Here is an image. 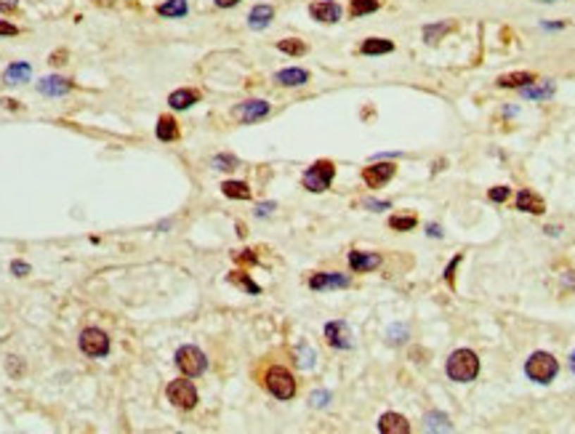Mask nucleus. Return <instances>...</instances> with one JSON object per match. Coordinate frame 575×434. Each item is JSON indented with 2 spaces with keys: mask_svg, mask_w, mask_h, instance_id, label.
Wrapping results in <instances>:
<instances>
[{
  "mask_svg": "<svg viewBox=\"0 0 575 434\" xmlns=\"http://www.w3.org/2000/svg\"><path fill=\"white\" fill-rule=\"evenodd\" d=\"M445 371H447V376H450L453 381H458V384H469V381H474L479 373L477 354L471 349H455L453 354H450L447 365H445Z\"/></svg>",
  "mask_w": 575,
  "mask_h": 434,
  "instance_id": "1",
  "label": "nucleus"
},
{
  "mask_svg": "<svg viewBox=\"0 0 575 434\" xmlns=\"http://www.w3.org/2000/svg\"><path fill=\"white\" fill-rule=\"evenodd\" d=\"M264 384H266V389H269V395L277 399H293V395H296V378L290 376V371L280 368V365H275V368L266 371Z\"/></svg>",
  "mask_w": 575,
  "mask_h": 434,
  "instance_id": "2",
  "label": "nucleus"
},
{
  "mask_svg": "<svg viewBox=\"0 0 575 434\" xmlns=\"http://www.w3.org/2000/svg\"><path fill=\"white\" fill-rule=\"evenodd\" d=\"M557 371H559V362L554 360L549 352H536L525 362V373L538 384H549L551 378L557 376Z\"/></svg>",
  "mask_w": 575,
  "mask_h": 434,
  "instance_id": "3",
  "label": "nucleus"
},
{
  "mask_svg": "<svg viewBox=\"0 0 575 434\" xmlns=\"http://www.w3.org/2000/svg\"><path fill=\"white\" fill-rule=\"evenodd\" d=\"M333 176H335V166L330 163V160H317V163H311L309 168H307V173H304V187L309 190V192H325L330 184H333Z\"/></svg>",
  "mask_w": 575,
  "mask_h": 434,
  "instance_id": "4",
  "label": "nucleus"
},
{
  "mask_svg": "<svg viewBox=\"0 0 575 434\" xmlns=\"http://www.w3.org/2000/svg\"><path fill=\"white\" fill-rule=\"evenodd\" d=\"M176 365H179V371L187 378H197V376L205 373V368H208V360H205V354L197 347H181L179 352H176Z\"/></svg>",
  "mask_w": 575,
  "mask_h": 434,
  "instance_id": "5",
  "label": "nucleus"
},
{
  "mask_svg": "<svg viewBox=\"0 0 575 434\" xmlns=\"http://www.w3.org/2000/svg\"><path fill=\"white\" fill-rule=\"evenodd\" d=\"M168 399L181 410H192L197 405V389L187 378H176L168 384Z\"/></svg>",
  "mask_w": 575,
  "mask_h": 434,
  "instance_id": "6",
  "label": "nucleus"
},
{
  "mask_svg": "<svg viewBox=\"0 0 575 434\" xmlns=\"http://www.w3.org/2000/svg\"><path fill=\"white\" fill-rule=\"evenodd\" d=\"M80 352L88 357H107L109 354V338L99 328H85L80 333Z\"/></svg>",
  "mask_w": 575,
  "mask_h": 434,
  "instance_id": "7",
  "label": "nucleus"
},
{
  "mask_svg": "<svg viewBox=\"0 0 575 434\" xmlns=\"http://www.w3.org/2000/svg\"><path fill=\"white\" fill-rule=\"evenodd\" d=\"M395 170L397 168L392 166V163H376V166L362 168V181H365L368 187H373V190H378V187H383L386 181H392Z\"/></svg>",
  "mask_w": 575,
  "mask_h": 434,
  "instance_id": "8",
  "label": "nucleus"
},
{
  "mask_svg": "<svg viewBox=\"0 0 575 434\" xmlns=\"http://www.w3.org/2000/svg\"><path fill=\"white\" fill-rule=\"evenodd\" d=\"M349 275H341V272H317L309 278V288L311 290H328V288H349Z\"/></svg>",
  "mask_w": 575,
  "mask_h": 434,
  "instance_id": "9",
  "label": "nucleus"
},
{
  "mask_svg": "<svg viewBox=\"0 0 575 434\" xmlns=\"http://www.w3.org/2000/svg\"><path fill=\"white\" fill-rule=\"evenodd\" d=\"M325 338H328V344L333 349H349L352 347V333H349L347 323H341V320L325 326Z\"/></svg>",
  "mask_w": 575,
  "mask_h": 434,
  "instance_id": "10",
  "label": "nucleus"
},
{
  "mask_svg": "<svg viewBox=\"0 0 575 434\" xmlns=\"http://www.w3.org/2000/svg\"><path fill=\"white\" fill-rule=\"evenodd\" d=\"M309 13H311V19H317V22L335 25V22L341 19V6L333 3V0H323V3H311Z\"/></svg>",
  "mask_w": 575,
  "mask_h": 434,
  "instance_id": "11",
  "label": "nucleus"
},
{
  "mask_svg": "<svg viewBox=\"0 0 575 434\" xmlns=\"http://www.w3.org/2000/svg\"><path fill=\"white\" fill-rule=\"evenodd\" d=\"M37 91H40L43 97H64V94L72 91V80L59 78V75H51V78H43V80L37 83Z\"/></svg>",
  "mask_w": 575,
  "mask_h": 434,
  "instance_id": "12",
  "label": "nucleus"
},
{
  "mask_svg": "<svg viewBox=\"0 0 575 434\" xmlns=\"http://www.w3.org/2000/svg\"><path fill=\"white\" fill-rule=\"evenodd\" d=\"M235 115H237V120L242 123H256L269 115V104H266V101H245V104H240V107L235 109Z\"/></svg>",
  "mask_w": 575,
  "mask_h": 434,
  "instance_id": "13",
  "label": "nucleus"
},
{
  "mask_svg": "<svg viewBox=\"0 0 575 434\" xmlns=\"http://www.w3.org/2000/svg\"><path fill=\"white\" fill-rule=\"evenodd\" d=\"M349 266L354 272H373L381 266V256L378 254H368V251H352L349 254Z\"/></svg>",
  "mask_w": 575,
  "mask_h": 434,
  "instance_id": "14",
  "label": "nucleus"
},
{
  "mask_svg": "<svg viewBox=\"0 0 575 434\" xmlns=\"http://www.w3.org/2000/svg\"><path fill=\"white\" fill-rule=\"evenodd\" d=\"M378 432H383V434H407V432H410V423H407V418H402L400 413H383L381 421H378Z\"/></svg>",
  "mask_w": 575,
  "mask_h": 434,
  "instance_id": "15",
  "label": "nucleus"
},
{
  "mask_svg": "<svg viewBox=\"0 0 575 434\" xmlns=\"http://www.w3.org/2000/svg\"><path fill=\"white\" fill-rule=\"evenodd\" d=\"M517 211H525V213H543V211H546V203H543L536 192L522 190V192L517 194Z\"/></svg>",
  "mask_w": 575,
  "mask_h": 434,
  "instance_id": "16",
  "label": "nucleus"
},
{
  "mask_svg": "<svg viewBox=\"0 0 575 434\" xmlns=\"http://www.w3.org/2000/svg\"><path fill=\"white\" fill-rule=\"evenodd\" d=\"M30 75H32V67H30L27 61H16V64H11V67L3 73V80H6L8 85L27 83V80H30Z\"/></svg>",
  "mask_w": 575,
  "mask_h": 434,
  "instance_id": "17",
  "label": "nucleus"
},
{
  "mask_svg": "<svg viewBox=\"0 0 575 434\" xmlns=\"http://www.w3.org/2000/svg\"><path fill=\"white\" fill-rule=\"evenodd\" d=\"M362 54L365 56H378V54H389V51H395V43L392 40H386V37H368L365 43H362Z\"/></svg>",
  "mask_w": 575,
  "mask_h": 434,
  "instance_id": "18",
  "label": "nucleus"
},
{
  "mask_svg": "<svg viewBox=\"0 0 575 434\" xmlns=\"http://www.w3.org/2000/svg\"><path fill=\"white\" fill-rule=\"evenodd\" d=\"M200 99V94L197 91H190V88H179V91H173L171 97H168V104L173 109H187V107H192L194 101Z\"/></svg>",
  "mask_w": 575,
  "mask_h": 434,
  "instance_id": "19",
  "label": "nucleus"
},
{
  "mask_svg": "<svg viewBox=\"0 0 575 434\" xmlns=\"http://www.w3.org/2000/svg\"><path fill=\"white\" fill-rule=\"evenodd\" d=\"M536 83V75L533 73H512V75H501L498 78V85L501 88H525V85Z\"/></svg>",
  "mask_w": 575,
  "mask_h": 434,
  "instance_id": "20",
  "label": "nucleus"
},
{
  "mask_svg": "<svg viewBox=\"0 0 575 434\" xmlns=\"http://www.w3.org/2000/svg\"><path fill=\"white\" fill-rule=\"evenodd\" d=\"M157 139L160 142H176L179 139V123L173 120V118H168V115H163L157 120Z\"/></svg>",
  "mask_w": 575,
  "mask_h": 434,
  "instance_id": "21",
  "label": "nucleus"
},
{
  "mask_svg": "<svg viewBox=\"0 0 575 434\" xmlns=\"http://www.w3.org/2000/svg\"><path fill=\"white\" fill-rule=\"evenodd\" d=\"M272 16H275V8H272V6H256L251 11V16H248V25H251L253 30H264V27L272 22Z\"/></svg>",
  "mask_w": 575,
  "mask_h": 434,
  "instance_id": "22",
  "label": "nucleus"
},
{
  "mask_svg": "<svg viewBox=\"0 0 575 434\" xmlns=\"http://www.w3.org/2000/svg\"><path fill=\"white\" fill-rule=\"evenodd\" d=\"M275 80L280 85H290V88H293V85L307 83V80H309V73H307V70H296V67H293V70H283V73H277Z\"/></svg>",
  "mask_w": 575,
  "mask_h": 434,
  "instance_id": "23",
  "label": "nucleus"
},
{
  "mask_svg": "<svg viewBox=\"0 0 575 434\" xmlns=\"http://www.w3.org/2000/svg\"><path fill=\"white\" fill-rule=\"evenodd\" d=\"M221 192L232 197V200H251V187L242 184V181H224L221 184Z\"/></svg>",
  "mask_w": 575,
  "mask_h": 434,
  "instance_id": "24",
  "label": "nucleus"
},
{
  "mask_svg": "<svg viewBox=\"0 0 575 434\" xmlns=\"http://www.w3.org/2000/svg\"><path fill=\"white\" fill-rule=\"evenodd\" d=\"M157 13L168 16V19H179V16L187 13V0H168L163 6H157Z\"/></svg>",
  "mask_w": 575,
  "mask_h": 434,
  "instance_id": "25",
  "label": "nucleus"
},
{
  "mask_svg": "<svg viewBox=\"0 0 575 434\" xmlns=\"http://www.w3.org/2000/svg\"><path fill=\"white\" fill-rule=\"evenodd\" d=\"M453 423L445 413H429L426 416V432H450Z\"/></svg>",
  "mask_w": 575,
  "mask_h": 434,
  "instance_id": "26",
  "label": "nucleus"
},
{
  "mask_svg": "<svg viewBox=\"0 0 575 434\" xmlns=\"http://www.w3.org/2000/svg\"><path fill=\"white\" fill-rule=\"evenodd\" d=\"M381 8V3L378 0H352V6H349V13L352 16H365V13H373Z\"/></svg>",
  "mask_w": 575,
  "mask_h": 434,
  "instance_id": "27",
  "label": "nucleus"
},
{
  "mask_svg": "<svg viewBox=\"0 0 575 434\" xmlns=\"http://www.w3.org/2000/svg\"><path fill=\"white\" fill-rule=\"evenodd\" d=\"M229 283H232V285H240V288L248 290V293H253V296H256V293H261V288H259V285H256V283H253L245 272H232V275H229Z\"/></svg>",
  "mask_w": 575,
  "mask_h": 434,
  "instance_id": "28",
  "label": "nucleus"
},
{
  "mask_svg": "<svg viewBox=\"0 0 575 434\" xmlns=\"http://www.w3.org/2000/svg\"><path fill=\"white\" fill-rule=\"evenodd\" d=\"M453 30V25L450 22H440V25H429L423 27V37H426V43H437L440 37L445 35V32H450Z\"/></svg>",
  "mask_w": 575,
  "mask_h": 434,
  "instance_id": "29",
  "label": "nucleus"
},
{
  "mask_svg": "<svg viewBox=\"0 0 575 434\" xmlns=\"http://www.w3.org/2000/svg\"><path fill=\"white\" fill-rule=\"evenodd\" d=\"M277 49L283 51V54H290V56H301V54H307V43H301L296 37H288V40L277 43Z\"/></svg>",
  "mask_w": 575,
  "mask_h": 434,
  "instance_id": "30",
  "label": "nucleus"
},
{
  "mask_svg": "<svg viewBox=\"0 0 575 434\" xmlns=\"http://www.w3.org/2000/svg\"><path fill=\"white\" fill-rule=\"evenodd\" d=\"M522 94L527 99H549L554 94V83H543V85H525Z\"/></svg>",
  "mask_w": 575,
  "mask_h": 434,
  "instance_id": "31",
  "label": "nucleus"
},
{
  "mask_svg": "<svg viewBox=\"0 0 575 434\" xmlns=\"http://www.w3.org/2000/svg\"><path fill=\"white\" fill-rule=\"evenodd\" d=\"M419 221H416V216H392L389 218V227L392 230H397V232H407V230H413Z\"/></svg>",
  "mask_w": 575,
  "mask_h": 434,
  "instance_id": "32",
  "label": "nucleus"
},
{
  "mask_svg": "<svg viewBox=\"0 0 575 434\" xmlns=\"http://www.w3.org/2000/svg\"><path fill=\"white\" fill-rule=\"evenodd\" d=\"M214 168H218V170L237 168V157H232V155H216L214 157Z\"/></svg>",
  "mask_w": 575,
  "mask_h": 434,
  "instance_id": "33",
  "label": "nucleus"
},
{
  "mask_svg": "<svg viewBox=\"0 0 575 434\" xmlns=\"http://www.w3.org/2000/svg\"><path fill=\"white\" fill-rule=\"evenodd\" d=\"M405 338H407V328H402V326L389 328V341H392V344H402Z\"/></svg>",
  "mask_w": 575,
  "mask_h": 434,
  "instance_id": "34",
  "label": "nucleus"
},
{
  "mask_svg": "<svg viewBox=\"0 0 575 434\" xmlns=\"http://www.w3.org/2000/svg\"><path fill=\"white\" fill-rule=\"evenodd\" d=\"M506 197H509V187H493V190H490L493 203H503Z\"/></svg>",
  "mask_w": 575,
  "mask_h": 434,
  "instance_id": "35",
  "label": "nucleus"
},
{
  "mask_svg": "<svg viewBox=\"0 0 575 434\" xmlns=\"http://www.w3.org/2000/svg\"><path fill=\"white\" fill-rule=\"evenodd\" d=\"M8 373L11 376H22L24 373V362L19 357H8Z\"/></svg>",
  "mask_w": 575,
  "mask_h": 434,
  "instance_id": "36",
  "label": "nucleus"
},
{
  "mask_svg": "<svg viewBox=\"0 0 575 434\" xmlns=\"http://www.w3.org/2000/svg\"><path fill=\"white\" fill-rule=\"evenodd\" d=\"M235 259L242 261V264H256L259 261V256L253 254V251H240V254H235Z\"/></svg>",
  "mask_w": 575,
  "mask_h": 434,
  "instance_id": "37",
  "label": "nucleus"
},
{
  "mask_svg": "<svg viewBox=\"0 0 575 434\" xmlns=\"http://www.w3.org/2000/svg\"><path fill=\"white\" fill-rule=\"evenodd\" d=\"M11 272L16 275V278H24V275H30V264H24V261H13Z\"/></svg>",
  "mask_w": 575,
  "mask_h": 434,
  "instance_id": "38",
  "label": "nucleus"
},
{
  "mask_svg": "<svg viewBox=\"0 0 575 434\" xmlns=\"http://www.w3.org/2000/svg\"><path fill=\"white\" fill-rule=\"evenodd\" d=\"M328 399H330V395H328V392H314V395H311V405L323 408V405H328Z\"/></svg>",
  "mask_w": 575,
  "mask_h": 434,
  "instance_id": "39",
  "label": "nucleus"
},
{
  "mask_svg": "<svg viewBox=\"0 0 575 434\" xmlns=\"http://www.w3.org/2000/svg\"><path fill=\"white\" fill-rule=\"evenodd\" d=\"M16 6H19V0H0V11L3 13L16 11Z\"/></svg>",
  "mask_w": 575,
  "mask_h": 434,
  "instance_id": "40",
  "label": "nucleus"
},
{
  "mask_svg": "<svg viewBox=\"0 0 575 434\" xmlns=\"http://www.w3.org/2000/svg\"><path fill=\"white\" fill-rule=\"evenodd\" d=\"M16 32H19V30H16V27L13 25H8V22H0V35H16Z\"/></svg>",
  "mask_w": 575,
  "mask_h": 434,
  "instance_id": "41",
  "label": "nucleus"
},
{
  "mask_svg": "<svg viewBox=\"0 0 575 434\" xmlns=\"http://www.w3.org/2000/svg\"><path fill=\"white\" fill-rule=\"evenodd\" d=\"M458 261H461V256H455L453 264L445 269V280H447V283H453V272H455V266H458Z\"/></svg>",
  "mask_w": 575,
  "mask_h": 434,
  "instance_id": "42",
  "label": "nucleus"
},
{
  "mask_svg": "<svg viewBox=\"0 0 575 434\" xmlns=\"http://www.w3.org/2000/svg\"><path fill=\"white\" fill-rule=\"evenodd\" d=\"M272 211H275V205L264 203V205H259V211H256V213H259V216H266V213H272Z\"/></svg>",
  "mask_w": 575,
  "mask_h": 434,
  "instance_id": "43",
  "label": "nucleus"
},
{
  "mask_svg": "<svg viewBox=\"0 0 575 434\" xmlns=\"http://www.w3.org/2000/svg\"><path fill=\"white\" fill-rule=\"evenodd\" d=\"M365 208H378V211H386L389 203H376V200H365Z\"/></svg>",
  "mask_w": 575,
  "mask_h": 434,
  "instance_id": "44",
  "label": "nucleus"
},
{
  "mask_svg": "<svg viewBox=\"0 0 575 434\" xmlns=\"http://www.w3.org/2000/svg\"><path fill=\"white\" fill-rule=\"evenodd\" d=\"M240 0H216V6L218 8H232V6H237Z\"/></svg>",
  "mask_w": 575,
  "mask_h": 434,
  "instance_id": "45",
  "label": "nucleus"
},
{
  "mask_svg": "<svg viewBox=\"0 0 575 434\" xmlns=\"http://www.w3.org/2000/svg\"><path fill=\"white\" fill-rule=\"evenodd\" d=\"M96 6H104V8H109V6H115V0H94Z\"/></svg>",
  "mask_w": 575,
  "mask_h": 434,
  "instance_id": "46",
  "label": "nucleus"
},
{
  "mask_svg": "<svg viewBox=\"0 0 575 434\" xmlns=\"http://www.w3.org/2000/svg\"><path fill=\"white\" fill-rule=\"evenodd\" d=\"M429 235H431V237H440L443 232H440V227H429Z\"/></svg>",
  "mask_w": 575,
  "mask_h": 434,
  "instance_id": "47",
  "label": "nucleus"
},
{
  "mask_svg": "<svg viewBox=\"0 0 575 434\" xmlns=\"http://www.w3.org/2000/svg\"><path fill=\"white\" fill-rule=\"evenodd\" d=\"M573 371H575V354H573Z\"/></svg>",
  "mask_w": 575,
  "mask_h": 434,
  "instance_id": "48",
  "label": "nucleus"
}]
</instances>
